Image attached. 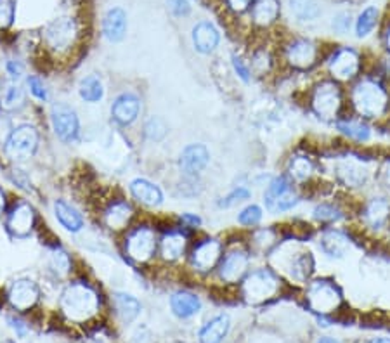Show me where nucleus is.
Wrapping results in <instances>:
<instances>
[{
    "instance_id": "f257e3e1",
    "label": "nucleus",
    "mask_w": 390,
    "mask_h": 343,
    "mask_svg": "<svg viewBox=\"0 0 390 343\" xmlns=\"http://www.w3.org/2000/svg\"><path fill=\"white\" fill-rule=\"evenodd\" d=\"M61 309L70 319L87 321L99 309V296L90 286L83 283H73L63 293Z\"/></svg>"
},
{
    "instance_id": "f03ea898",
    "label": "nucleus",
    "mask_w": 390,
    "mask_h": 343,
    "mask_svg": "<svg viewBox=\"0 0 390 343\" xmlns=\"http://www.w3.org/2000/svg\"><path fill=\"white\" fill-rule=\"evenodd\" d=\"M354 106L363 117H380L387 106V94L378 83L361 82L354 90Z\"/></svg>"
},
{
    "instance_id": "7ed1b4c3",
    "label": "nucleus",
    "mask_w": 390,
    "mask_h": 343,
    "mask_svg": "<svg viewBox=\"0 0 390 343\" xmlns=\"http://www.w3.org/2000/svg\"><path fill=\"white\" fill-rule=\"evenodd\" d=\"M277 292V279L270 271H255L245 279L243 283V299L247 303L259 306L274 296Z\"/></svg>"
},
{
    "instance_id": "20e7f679",
    "label": "nucleus",
    "mask_w": 390,
    "mask_h": 343,
    "mask_svg": "<svg viewBox=\"0 0 390 343\" xmlns=\"http://www.w3.org/2000/svg\"><path fill=\"white\" fill-rule=\"evenodd\" d=\"M38 132L31 125H21L14 128L6 142V153L13 160H26L37 151Z\"/></svg>"
},
{
    "instance_id": "39448f33",
    "label": "nucleus",
    "mask_w": 390,
    "mask_h": 343,
    "mask_svg": "<svg viewBox=\"0 0 390 343\" xmlns=\"http://www.w3.org/2000/svg\"><path fill=\"white\" fill-rule=\"evenodd\" d=\"M307 300L314 312L328 314L339 309L340 303H342V295L332 283L316 281L309 288Z\"/></svg>"
},
{
    "instance_id": "423d86ee",
    "label": "nucleus",
    "mask_w": 390,
    "mask_h": 343,
    "mask_svg": "<svg viewBox=\"0 0 390 343\" xmlns=\"http://www.w3.org/2000/svg\"><path fill=\"white\" fill-rule=\"evenodd\" d=\"M51 120L54 132L61 141H75L80 131V124L79 117H76V113L72 108L65 106V104H58V106L52 108Z\"/></svg>"
},
{
    "instance_id": "0eeeda50",
    "label": "nucleus",
    "mask_w": 390,
    "mask_h": 343,
    "mask_svg": "<svg viewBox=\"0 0 390 343\" xmlns=\"http://www.w3.org/2000/svg\"><path fill=\"white\" fill-rule=\"evenodd\" d=\"M156 250V237L149 227H139L127 237V253L137 262H146Z\"/></svg>"
},
{
    "instance_id": "6e6552de",
    "label": "nucleus",
    "mask_w": 390,
    "mask_h": 343,
    "mask_svg": "<svg viewBox=\"0 0 390 343\" xmlns=\"http://www.w3.org/2000/svg\"><path fill=\"white\" fill-rule=\"evenodd\" d=\"M312 108L316 113L325 120H332L335 118L336 111L340 108V92L336 89L335 83H321L316 89L314 99H312Z\"/></svg>"
},
{
    "instance_id": "1a4fd4ad",
    "label": "nucleus",
    "mask_w": 390,
    "mask_h": 343,
    "mask_svg": "<svg viewBox=\"0 0 390 343\" xmlns=\"http://www.w3.org/2000/svg\"><path fill=\"white\" fill-rule=\"evenodd\" d=\"M35 224V213L28 203H19L7 217V229L14 237H26Z\"/></svg>"
},
{
    "instance_id": "9d476101",
    "label": "nucleus",
    "mask_w": 390,
    "mask_h": 343,
    "mask_svg": "<svg viewBox=\"0 0 390 343\" xmlns=\"http://www.w3.org/2000/svg\"><path fill=\"white\" fill-rule=\"evenodd\" d=\"M40 292L30 279H19L9 290V302L16 310H28L37 303Z\"/></svg>"
},
{
    "instance_id": "9b49d317",
    "label": "nucleus",
    "mask_w": 390,
    "mask_h": 343,
    "mask_svg": "<svg viewBox=\"0 0 390 343\" xmlns=\"http://www.w3.org/2000/svg\"><path fill=\"white\" fill-rule=\"evenodd\" d=\"M209 162H210V155L209 151H206L205 146L191 144L182 151L179 165H181V169L184 174L193 175L205 169V167L209 165Z\"/></svg>"
},
{
    "instance_id": "f8f14e48",
    "label": "nucleus",
    "mask_w": 390,
    "mask_h": 343,
    "mask_svg": "<svg viewBox=\"0 0 390 343\" xmlns=\"http://www.w3.org/2000/svg\"><path fill=\"white\" fill-rule=\"evenodd\" d=\"M45 35H47V42L54 49L68 47L73 40V35H75L73 21L68 19V17L56 19L54 23L49 24V28L45 30Z\"/></svg>"
},
{
    "instance_id": "ddd939ff",
    "label": "nucleus",
    "mask_w": 390,
    "mask_h": 343,
    "mask_svg": "<svg viewBox=\"0 0 390 343\" xmlns=\"http://www.w3.org/2000/svg\"><path fill=\"white\" fill-rule=\"evenodd\" d=\"M330 69H332V73L336 78L349 80L352 78L357 73V69H359V58H357L356 52L350 51V49H343V51H340L339 54L332 59Z\"/></svg>"
},
{
    "instance_id": "4468645a",
    "label": "nucleus",
    "mask_w": 390,
    "mask_h": 343,
    "mask_svg": "<svg viewBox=\"0 0 390 343\" xmlns=\"http://www.w3.org/2000/svg\"><path fill=\"white\" fill-rule=\"evenodd\" d=\"M140 103L133 94H122L111 108V115L120 125H130L139 115Z\"/></svg>"
},
{
    "instance_id": "2eb2a0df",
    "label": "nucleus",
    "mask_w": 390,
    "mask_h": 343,
    "mask_svg": "<svg viewBox=\"0 0 390 343\" xmlns=\"http://www.w3.org/2000/svg\"><path fill=\"white\" fill-rule=\"evenodd\" d=\"M104 37L110 42H120L127 33V14L120 7L108 10L103 23Z\"/></svg>"
},
{
    "instance_id": "dca6fc26",
    "label": "nucleus",
    "mask_w": 390,
    "mask_h": 343,
    "mask_svg": "<svg viewBox=\"0 0 390 343\" xmlns=\"http://www.w3.org/2000/svg\"><path fill=\"white\" fill-rule=\"evenodd\" d=\"M220 257V243L216 240H206L193 251V264L200 271H209L217 264Z\"/></svg>"
},
{
    "instance_id": "f3484780",
    "label": "nucleus",
    "mask_w": 390,
    "mask_h": 343,
    "mask_svg": "<svg viewBox=\"0 0 390 343\" xmlns=\"http://www.w3.org/2000/svg\"><path fill=\"white\" fill-rule=\"evenodd\" d=\"M193 42H195L196 51L209 54L219 44V31H217V28L213 24L202 21L193 30Z\"/></svg>"
},
{
    "instance_id": "a211bd4d",
    "label": "nucleus",
    "mask_w": 390,
    "mask_h": 343,
    "mask_svg": "<svg viewBox=\"0 0 390 343\" xmlns=\"http://www.w3.org/2000/svg\"><path fill=\"white\" fill-rule=\"evenodd\" d=\"M248 267V257L243 251H231L226 258H224L222 265H220V278L227 283H234L245 274Z\"/></svg>"
},
{
    "instance_id": "6ab92c4d",
    "label": "nucleus",
    "mask_w": 390,
    "mask_h": 343,
    "mask_svg": "<svg viewBox=\"0 0 390 343\" xmlns=\"http://www.w3.org/2000/svg\"><path fill=\"white\" fill-rule=\"evenodd\" d=\"M339 175L347 185H361L368 178V167L356 158H346L339 163Z\"/></svg>"
},
{
    "instance_id": "aec40b11",
    "label": "nucleus",
    "mask_w": 390,
    "mask_h": 343,
    "mask_svg": "<svg viewBox=\"0 0 390 343\" xmlns=\"http://www.w3.org/2000/svg\"><path fill=\"white\" fill-rule=\"evenodd\" d=\"M130 192H132L139 201L151 206H156L163 201V192L160 191V187L151 184L146 178H136V181H132V184H130Z\"/></svg>"
},
{
    "instance_id": "412c9836",
    "label": "nucleus",
    "mask_w": 390,
    "mask_h": 343,
    "mask_svg": "<svg viewBox=\"0 0 390 343\" xmlns=\"http://www.w3.org/2000/svg\"><path fill=\"white\" fill-rule=\"evenodd\" d=\"M24 92L13 80H0V108L6 111H14L23 106Z\"/></svg>"
},
{
    "instance_id": "4be33fe9",
    "label": "nucleus",
    "mask_w": 390,
    "mask_h": 343,
    "mask_svg": "<svg viewBox=\"0 0 390 343\" xmlns=\"http://www.w3.org/2000/svg\"><path fill=\"white\" fill-rule=\"evenodd\" d=\"M316 59V47L311 42L298 40L288 49V61L295 66V68H309Z\"/></svg>"
},
{
    "instance_id": "5701e85b",
    "label": "nucleus",
    "mask_w": 390,
    "mask_h": 343,
    "mask_svg": "<svg viewBox=\"0 0 390 343\" xmlns=\"http://www.w3.org/2000/svg\"><path fill=\"white\" fill-rule=\"evenodd\" d=\"M170 307H172V310H174L175 316L191 317L198 312L200 307H202V303H200L198 296L193 295V293L179 292L170 299Z\"/></svg>"
},
{
    "instance_id": "b1692460",
    "label": "nucleus",
    "mask_w": 390,
    "mask_h": 343,
    "mask_svg": "<svg viewBox=\"0 0 390 343\" xmlns=\"http://www.w3.org/2000/svg\"><path fill=\"white\" fill-rule=\"evenodd\" d=\"M54 212L59 224H61L66 231H70V233H79L83 227V220L82 217H80V213L76 212L73 206H70L68 203L58 199V201L54 203Z\"/></svg>"
},
{
    "instance_id": "393cba45",
    "label": "nucleus",
    "mask_w": 390,
    "mask_h": 343,
    "mask_svg": "<svg viewBox=\"0 0 390 343\" xmlns=\"http://www.w3.org/2000/svg\"><path fill=\"white\" fill-rule=\"evenodd\" d=\"M229 331V317L219 316L210 321L202 331H200V342L202 343H220Z\"/></svg>"
},
{
    "instance_id": "a878e982",
    "label": "nucleus",
    "mask_w": 390,
    "mask_h": 343,
    "mask_svg": "<svg viewBox=\"0 0 390 343\" xmlns=\"http://www.w3.org/2000/svg\"><path fill=\"white\" fill-rule=\"evenodd\" d=\"M113 303L115 309H117V314L122 317L124 323H132V321L139 316L140 303L139 300L133 299L132 295H127V293H115Z\"/></svg>"
},
{
    "instance_id": "bb28decb",
    "label": "nucleus",
    "mask_w": 390,
    "mask_h": 343,
    "mask_svg": "<svg viewBox=\"0 0 390 343\" xmlns=\"http://www.w3.org/2000/svg\"><path fill=\"white\" fill-rule=\"evenodd\" d=\"M184 248L186 240L179 233L165 234L163 240H161V255H163L165 260H177L184 253Z\"/></svg>"
},
{
    "instance_id": "cd10ccee",
    "label": "nucleus",
    "mask_w": 390,
    "mask_h": 343,
    "mask_svg": "<svg viewBox=\"0 0 390 343\" xmlns=\"http://www.w3.org/2000/svg\"><path fill=\"white\" fill-rule=\"evenodd\" d=\"M279 14V2L277 0H257L254 6V19L257 24L267 26L273 23Z\"/></svg>"
},
{
    "instance_id": "c85d7f7f",
    "label": "nucleus",
    "mask_w": 390,
    "mask_h": 343,
    "mask_svg": "<svg viewBox=\"0 0 390 343\" xmlns=\"http://www.w3.org/2000/svg\"><path fill=\"white\" fill-rule=\"evenodd\" d=\"M130 217H132V208H130V205L124 201L113 203L106 212V224L111 229H122V227L127 226Z\"/></svg>"
},
{
    "instance_id": "c756f323",
    "label": "nucleus",
    "mask_w": 390,
    "mask_h": 343,
    "mask_svg": "<svg viewBox=\"0 0 390 343\" xmlns=\"http://www.w3.org/2000/svg\"><path fill=\"white\" fill-rule=\"evenodd\" d=\"M349 248V240L343 234L335 233H326L323 237V250L330 255V257H342Z\"/></svg>"
},
{
    "instance_id": "7c9ffc66",
    "label": "nucleus",
    "mask_w": 390,
    "mask_h": 343,
    "mask_svg": "<svg viewBox=\"0 0 390 343\" xmlns=\"http://www.w3.org/2000/svg\"><path fill=\"white\" fill-rule=\"evenodd\" d=\"M291 12L302 21H312L321 14L318 0H290Z\"/></svg>"
},
{
    "instance_id": "2f4dec72",
    "label": "nucleus",
    "mask_w": 390,
    "mask_h": 343,
    "mask_svg": "<svg viewBox=\"0 0 390 343\" xmlns=\"http://www.w3.org/2000/svg\"><path fill=\"white\" fill-rule=\"evenodd\" d=\"M104 89L103 83L97 76H87L80 83V97L87 103H97V101L103 99Z\"/></svg>"
},
{
    "instance_id": "473e14b6",
    "label": "nucleus",
    "mask_w": 390,
    "mask_h": 343,
    "mask_svg": "<svg viewBox=\"0 0 390 343\" xmlns=\"http://www.w3.org/2000/svg\"><path fill=\"white\" fill-rule=\"evenodd\" d=\"M390 215V205L385 199H375L366 210V220L373 227H380L387 222Z\"/></svg>"
},
{
    "instance_id": "72a5a7b5",
    "label": "nucleus",
    "mask_w": 390,
    "mask_h": 343,
    "mask_svg": "<svg viewBox=\"0 0 390 343\" xmlns=\"http://www.w3.org/2000/svg\"><path fill=\"white\" fill-rule=\"evenodd\" d=\"M377 17H378L377 7H366V9L363 10V14L359 16V19H357V24H356L357 35H359V37H366V35L373 30L375 24H377Z\"/></svg>"
},
{
    "instance_id": "f704fd0d",
    "label": "nucleus",
    "mask_w": 390,
    "mask_h": 343,
    "mask_svg": "<svg viewBox=\"0 0 390 343\" xmlns=\"http://www.w3.org/2000/svg\"><path fill=\"white\" fill-rule=\"evenodd\" d=\"M339 128L343 134L357 139V141H368L370 139V128L363 124H357V122H340Z\"/></svg>"
},
{
    "instance_id": "c9c22d12",
    "label": "nucleus",
    "mask_w": 390,
    "mask_h": 343,
    "mask_svg": "<svg viewBox=\"0 0 390 343\" xmlns=\"http://www.w3.org/2000/svg\"><path fill=\"white\" fill-rule=\"evenodd\" d=\"M168 128L167 125H165V122L161 120V118H156L153 117L151 120H147L146 127H144V134H146V137L149 139V141H161V139L167 135Z\"/></svg>"
},
{
    "instance_id": "e433bc0d",
    "label": "nucleus",
    "mask_w": 390,
    "mask_h": 343,
    "mask_svg": "<svg viewBox=\"0 0 390 343\" xmlns=\"http://www.w3.org/2000/svg\"><path fill=\"white\" fill-rule=\"evenodd\" d=\"M311 172H312V163L309 162L307 158L298 156V158L291 160L290 174L293 175V178H297V181H304V178H307L309 175H311Z\"/></svg>"
},
{
    "instance_id": "4c0bfd02",
    "label": "nucleus",
    "mask_w": 390,
    "mask_h": 343,
    "mask_svg": "<svg viewBox=\"0 0 390 343\" xmlns=\"http://www.w3.org/2000/svg\"><path fill=\"white\" fill-rule=\"evenodd\" d=\"M14 2L13 0H0V30H6L13 24Z\"/></svg>"
},
{
    "instance_id": "58836bf2",
    "label": "nucleus",
    "mask_w": 390,
    "mask_h": 343,
    "mask_svg": "<svg viewBox=\"0 0 390 343\" xmlns=\"http://www.w3.org/2000/svg\"><path fill=\"white\" fill-rule=\"evenodd\" d=\"M260 219H262V210H260L259 206L252 205L240 213V219L238 220H240L243 226H255V224L260 222Z\"/></svg>"
},
{
    "instance_id": "ea45409f",
    "label": "nucleus",
    "mask_w": 390,
    "mask_h": 343,
    "mask_svg": "<svg viewBox=\"0 0 390 343\" xmlns=\"http://www.w3.org/2000/svg\"><path fill=\"white\" fill-rule=\"evenodd\" d=\"M250 198V191L248 189H245V187H238V189H234V191H231L229 194L226 196V198L220 201V206H233V205H236V203H240V201H243V199H248Z\"/></svg>"
},
{
    "instance_id": "a19ab883",
    "label": "nucleus",
    "mask_w": 390,
    "mask_h": 343,
    "mask_svg": "<svg viewBox=\"0 0 390 343\" xmlns=\"http://www.w3.org/2000/svg\"><path fill=\"white\" fill-rule=\"evenodd\" d=\"M168 9L175 14L177 17L188 16L189 10H191V6H189L188 0H168Z\"/></svg>"
},
{
    "instance_id": "79ce46f5",
    "label": "nucleus",
    "mask_w": 390,
    "mask_h": 343,
    "mask_svg": "<svg viewBox=\"0 0 390 343\" xmlns=\"http://www.w3.org/2000/svg\"><path fill=\"white\" fill-rule=\"evenodd\" d=\"M28 87H30V92L33 94L37 99L40 101L47 99V90L44 89V83H42L37 76H30V78H28Z\"/></svg>"
},
{
    "instance_id": "37998d69",
    "label": "nucleus",
    "mask_w": 390,
    "mask_h": 343,
    "mask_svg": "<svg viewBox=\"0 0 390 343\" xmlns=\"http://www.w3.org/2000/svg\"><path fill=\"white\" fill-rule=\"evenodd\" d=\"M52 267H54L56 271H61V274H66L70 267L68 255L63 253V251H56V253L52 255Z\"/></svg>"
},
{
    "instance_id": "c03bdc74",
    "label": "nucleus",
    "mask_w": 390,
    "mask_h": 343,
    "mask_svg": "<svg viewBox=\"0 0 390 343\" xmlns=\"http://www.w3.org/2000/svg\"><path fill=\"white\" fill-rule=\"evenodd\" d=\"M314 215H316V219H319V220H335V219H339V212H336L333 206H328V205H321V206H318L316 208V212H314Z\"/></svg>"
},
{
    "instance_id": "a18cd8bd",
    "label": "nucleus",
    "mask_w": 390,
    "mask_h": 343,
    "mask_svg": "<svg viewBox=\"0 0 390 343\" xmlns=\"http://www.w3.org/2000/svg\"><path fill=\"white\" fill-rule=\"evenodd\" d=\"M233 66H234V69H236V73L240 75V78L243 80V82H248V80H250V72H248L247 66L243 65V61H241L240 58H236V56L233 58Z\"/></svg>"
},
{
    "instance_id": "49530a36",
    "label": "nucleus",
    "mask_w": 390,
    "mask_h": 343,
    "mask_svg": "<svg viewBox=\"0 0 390 343\" xmlns=\"http://www.w3.org/2000/svg\"><path fill=\"white\" fill-rule=\"evenodd\" d=\"M333 26L339 31H347L350 26V16L349 14H340L335 21H333Z\"/></svg>"
},
{
    "instance_id": "de8ad7c7",
    "label": "nucleus",
    "mask_w": 390,
    "mask_h": 343,
    "mask_svg": "<svg viewBox=\"0 0 390 343\" xmlns=\"http://www.w3.org/2000/svg\"><path fill=\"white\" fill-rule=\"evenodd\" d=\"M9 323H10V328L17 333V337H24V335H26L28 328L23 321L17 319V317H9Z\"/></svg>"
},
{
    "instance_id": "09e8293b",
    "label": "nucleus",
    "mask_w": 390,
    "mask_h": 343,
    "mask_svg": "<svg viewBox=\"0 0 390 343\" xmlns=\"http://www.w3.org/2000/svg\"><path fill=\"white\" fill-rule=\"evenodd\" d=\"M252 0H227V3L231 6V9L238 10V12H241V10L247 9L248 6H250Z\"/></svg>"
},
{
    "instance_id": "8fccbe9b",
    "label": "nucleus",
    "mask_w": 390,
    "mask_h": 343,
    "mask_svg": "<svg viewBox=\"0 0 390 343\" xmlns=\"http://www.w3.org/2000/svg\"><path fill=\"white\" fill-rule=\"evenodd\" d=\"M7 72L10 73V76L17 78V76H21V73H23V68H21L19 62L9 61V62H7Z\"/></svg>"
},
{
    "instance_id": "3c124183",
    "label": "nucleus",
    "mask_w": 390,
    "mask_h": 343,
    "mask_svg": "<svg viewBox=\"0 0 390 343\" xmlns=\"http://www.w3.org/2000/svg\"><path fill=\"white\" fill-rule=\"evenodd\" d=\"M182 222H188L189 226L196 227L202 224V220H200L196 215H191V213H184V215H182Z\"/></svg>"
},
{
    "instance_id": "603ef678",
    "label": "nucleus",
    "mask_w": 390,
    "mask_h": 343,
    "mask_svg": "<svg viewBox=\"0 0 390 343\" xmlns=\"http://www.w3.org/2000/svg\"><path fill=\"white\" fill-rule=\"evenodd\" d=\"M3 208H6V196H3V192L0 191V213L3 212Z\"/></svg>"
},
{
    "instance_id": "864d4df0",
    "label": "nucleus",
    "mask_w": 390,
    "mask_h": 343,
    "mask_svg": "<svg viewBox=\"0 0 390 343\" xmlns=\"http://www.w3.org/2000/svg\"><path fill=\"white\" fill-rule=\"evenodd\" d=\"M385 181H387V185L390 187V163L387 165V172H385Z\"/></svg>"
},
{
    "instance_id": "5fc2aeb1",
    "label": "nucleus",
    "mask_w": 390,
    "mask_h": 343,
    "mask_svg": "<svg viewBox=\"0 0 390 343\" xmlns=\"http://www.w3.org/2000/svg\"><path fill=\"white\" fill-rule=\"evenodd\" d=\"M371 343H390V338H378V340H373Z\"/></svg>"
},
{
    "instance_id": "6e6d98bb",
    "label": "nucleus",
    "mask_w": 390,
    "mask_h": 343,
    "mask_svg": "<svg viewBox=\"0 0 390 343\" xmlns=\"http://www.w3.org/2000/svg\"><path fill=\"white\" fill-rule=\"evenodd\" d=\"M318 343H339V342L332 340V338H323V340H319Z\"/></svg>"
},
{
    "instance_id": "4d7b16f0",
    "label": "nucleus",
    "mask_w": 390,
    "mask_h": 343,
    "mask_svg": "<svg viewBox=\"0 0 390 343\" xmlns=\"http://www.w3.org/2000/svg\"><path fill=\"white\" fill-rule=\"evenodd\" d=\"M387 44H389V49H390V31H389V37H387Z\"/></svg>"
}]
</instances>
